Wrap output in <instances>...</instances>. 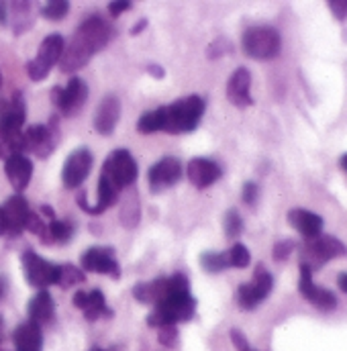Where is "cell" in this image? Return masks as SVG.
<instances>
[{"mask_svg":"<svg viewBox=\"0 0 347 351\" xmlns=\"http://www.w3.org/2000/svg\"><path fill=\"white\" fill-rule=\"evenodd\" d=\"M272 288H274L272 274L263 265H258L256 271H254V280L248 282V284H241L237 288V304L243 311H252V308H256L260 302H263L267 298Z\"/></svg>","mask_w":347,"mask_h":351,"instance_id":"obj_10","label":"cell"},{"mask_svg":"<svg viewBox=\"0 0 347 351\" xmlns=\"http://www.w3.org/2000/svg\"><path fill=\"white\" fill-rule=\"evenodd\" d=\"M196 311V300L190 296L188 290H178L172 296H168L164 302L154 306V313L147 317L149 327H166V325H176V323H186L194 317Z\"/></svg>","mask_w":347,"mask_h":351,"instance_id":"obj_3","label":"cell"},{"mask_svg":"<svg viewBox=\"0 0 347 351\" xmlns=\"http://www.w3.org/2000/svg\"><path fill=\"white\" fill-rule=\"evenodd\" d=\"M337 286H339V290H342V292H346L347 294V271L346 274H339V276H337Z\"/></svg>","mask_w":347,"mask_h":351,"instance_id":"obj_42","label":"cell"},{"mask_svg":"<svg viewBox=\"0 0 347 351\" xmlns=\"http://www.w3.org/2000/svg\"><path fill=\"white\" fill-rule=\"evenodd\" d=\"M0 6H2V4H0Z\"/></svg>","mask_w":347,"mask_h":351,"instance_id":"obj_52","label":"cell"},{"mask_svg":"<svg viewBox=\"0 0 347 351\" xmlns=\"http://www.w3.org/2000/svg\"><path fill=\"white\" fill-rule=\"evenodd\" d=\"M288 223L304 237V239H315L323 233V219L317 213H311L307 208H292L288 213Z\"/></svg>","mask_w":347,"mask_h":351,"instance_id":"obj_21","label":"cell"},{"mask_svg":"<svg viewBox=\"0 0 347 351\" xmlns=\"http://www.w3.org/2000/svg\"><path fill=\"white\" fill-rule=\"evenodd\" d=\"M25 229H29L33 235H37L41 241H45V243H51V239H49V223H43V219L39 217V213H29V219H27V225H25Z\"/></svg>","mask_w":347,"mask_h":351,"instance_id":"obj_31","label":"cell"},{"mask_svg":"<svg viewBox=\"0 0 347 351\" xmlns=\"http://www.w3.org/2000/svg\"><path fill=\"white\" fill-rule=\"evenodd\" d=\"M342 256H347V247L344 245V241L331 235H319L315 239H309L300 247V265H307L313 271L325 265L329 260L342 258Z\"/></svg>","mask_w":347,"mask_h":351,"instance_id":"obj_5","label":"cell"},{"mask_svg":"<svg viewBox=\"0 0 347 351\" xmlns=\"http://www.w3.org/2000/svg\"><path fill=\"white\" fill-rule=\"evenodd\" d=\"M241 231H243V219L239 217V213L235 208H231L225 215V235L229 239H235V237L241 235Z\"/></svg>","mask_w":347,"mask_h":351,"instance_id":"obj_34","label":"cell"},{"mask_svg":"<svg viewBox=\"0 0 347 351\" xmlns=\"http://www.w3.org/2000/svg\"><path fill=\"white\" fill-rule=\"evenodd\" d=\"M131 8V2H110L108 4V12L112 14V16H119L121 12H125V10H129Z\"/></svg>","mask_w":347,"mask_h":351,"instance_id":"obj_41","label":"cell"},{"mask_svg":"<svg viewBox=\"0 0 347 351\" xmlns=\"http://www.w3.org/2000/svg\"><path fill=\"white\" fill-rule=\"evenodd\" d=\"M190 284L186 280V276L182 274H176L170 278H158V280H152V282H141L133 288V296L143 302V304H152V306H158L160 302H164L168 296H172L174 292L178 290H188Z\"/></svg>","mask_w":347,"mask_h":351,"instance_id":"obj_6","label":"cell"},{"mask_svg":"<svg viewBox=\"0 0 347 351\" xmlns=\"http://www.w3.org/2000/svg\"><path fill=\"white\" fill-rule=\"evenodd\" d=\"M145 25H147V21H141V23H137V25H135V27L131 29V33H133V35H139V31H141V29H143Z\"/></svg>","mask_w":347,"mask_h":351,"instance_id":"obj_44","label":"cell"},{"mask_svg":"<svg viewBox=\"0 0 347 351\" xmlns=\"http://www.w3.org/2000/svg\"><path fill=\"white\" fill-rule=\"evenodd\" d=\"M0 351H4V350H0Z\"/></svg>","mask_w":347,"mask_h":351,"instance_id":"obj_51","label":"cell"},{"mask_svg":"<svg viewBox=\"0 0 347 351\" xmlns=\"http://www.w3.org/2000/svg\"><path fill=\"white\" fill-rule=\"evenodd\" d=\"M292 250H294V241H290V239H284V241H278L276 245H274V260H278V262H284L290 254H292Z\"/></svg>","mask_w":347,"mask_h":351,"instance_id":"obj_37","label":"cell"},{"mask_svg":"<svg viewBox=\"0 0 347 351\" xmlns=\"http://www.w3.org/2000/svg\"><path fill=\"white\" fill-rule=\"evenodd\" d=\"M258 194H260V188H258L256 182H248V184L243 186V202H246L248 206H254V204L258 202Z\"/></svg>","mask_w":347,"mask_h":351,"instance_id":"obj_38","label":"cell"},{"mask_svg":"<svg viewBox=\"0 0 347 351\" xmlns=\"http://www.w3.org/2000/svg\"><path fill=\"white\" fill-rule=\"evenodd\" d=\"M149 72H152L154 76H158V78H162V76H164V72H162L158 66H149Z\"/></svg>","mask_w":347,"mask_h":351,"instance_id":"obj_45","label":"cell"},{"mask_svg":"<svg viewBox=\"0 0 347 351\" xmlns=\"http://www.w3.org/2000/svg\"><path fill=\"white\" fill-rule=\"evenodd\" d=\"M23 123H25V102L21 94H14L0 110V125L23 129Z\"/></svg>","mask_w":347,"mask_h":351,"instance_id":"obj_27","label":"cell"},{"mask_svg":"<svg viewBox=\"0 0 347 351\" xmlns=\"http://www.w3.org/2000/svg\"><path fill=\"white\" fill-rule=\"evenodd\" d=\"M74 304L84 313L88 321H98L100 317H110V308L104 302V294L100 290L92 292H76Z\"/></svg>","mask_w":347,"mask_h":351,"instance_id":"obj_22","label":"cell"},{"mask_svg":"<svg viewBox=\"0 0 347 351\" xmlns=\"http://www.w3.org/2000/svg\"><path fill=\"white\" fill-rule=\"evenodd\" d=\"M227 260H229V267H248L252 262V256L248 252L246 245L235 243L229 252H227Z\"/></svg>","mask_w":347,"mask_h":351,"instance_id":"obj_32","label":"cell"},{"mask_svg":"<svg viewBox=\"0 0 347 351\" xmlns=\"http://www.w3.org/2000/svg\"><path fill=\"white\" fill-rule=\"evenodd\" d=\"M60 143V133H58V121L49 125H33L27 131H23V147L25 152L35 154L37 158H47L56 152Z\"/></svg>","mask_w":347,"mask_h":351,"instance_id":"obj_9","label":"cell"},{"mask_svg":"<svg viewBox=\"0 0 347 351\" xmlns=\"http://www.w3.org/2000/svg\"><path fill=\"white\" fill-rule=\"evenodd\" d=\"M329 8L333 10V14H335V19H339V21H346L347 19V2H335V0H331L329 2Z\"/></svg>","mask_w":347,"mask_h":351,"instance_id":"obj_40","label":"cell"},{"mask_svg":"<svg viewBox=\"0 0 347 351\" xmlns=\"http://www.w3.org/2000/svg\"><path fill=\"white\" fill-rule=\"evenodd\" d=\"M92 154L88 152L86 147H80L76 152H72L64 164V170H62V180H64V186L66 188H78L90 174L92 170Z\"/></svg>","mask_w":347,"mask_h":351,"instance_id":"obj_15","label":"cell"},{"mask_svg":"<svg viewBox=\"0 0 347 351\" xmlns=\"http://www.w3.org/2000/svg\"><path fill=\"white\" fill-rule=\"evenodd\" d=\"M72 227L64 221H51L49 223V239L51 243H66L72 237Z\"/></svg>","mask_w":347,"mask_h":351,"instance_id":"obj_35","label":"cell"},{"mask_svg":"<svg viewBox=\"0 0 347 351\" xmlns=\"http://www.w3.org/2000/svg\"><path fill=\"white\" fill-rule=\"evenodd\" d=\"M88 98V86L84 80L80 78H72L68 82V86L64 88H53L51 92V102L58 106V110H62V114L66 117H76Z\"/></svg>","mask_w":347,"mask_h":351,"instance_id":"obj_11","label":"cell"},{"mask_svg":"<svg viewBox=\"0 0 347 351\" xmlns=\"http://www.w3.org/2000/svg\"><path fill=\"white\" fill-rule=\"evenodd\" d=\"M204 114V100L196 94L180 98L168 106H160L156 110L143 112V117L137 123L139 133L152 135L158 131L178 135V133H190L198 127L200 119Z\"/></svg>","mask_w":347,"mask_h":351,"instance_id":"obj_1","label":"cell"},{"mask_svg":"<svg viewBox=\"0 0 347 351\" xmlns=\"http://www.w3.org/2000/svg\"><path fill=\"white\" fill-rule=\"evenodd\" d=\"M186 174H188V180H190V184L192 186H196V188H208V186H213L221 174H223V170L219 168V164L217 162H213V160H206V158H194L190 164H188V170H186Z\"/></svg>","mask_w":347,"mask_h":351,"instance_id":"obj_20","label":"cell"},{"mask_svg":"<svg viewBox=\"0 0 347 351\" xmlns=\"http://www.w3.org/2000/svg\"><path fill=\"white\" fill-rule=\"evenodd\" d=\"M112 29L108 27V23H104L100 16L86 19L74 33L68 47H64V53L60 58L62 72H76L84 68L100 49L108 45Z\"/></svg>","mask_w":347,"mask_h":351,"instance_id":"obj_2","label":"cell"},{"mask_svg":"<svg viewBox=\"0 0 347 351\" xmlns=\"http://www.w3.org/2000/svg\"><path fill=\"white\" fill-rule=\"evenodd\" d=\"M0 235H4V227H2V213H0Z\"/></svg>","mask_w":347,"mask_h":351,"instance_id":"obj_48","label":"cell"},{"mask_svg":"<svg viewBox=\"0 0 347 351\" xmlns=\"http://www.w3.org/2000/svg\"><path fill=\"white\" fill-rule=\"evenodd\" d=\"M0 86H2V76H0Z\"/></svg>","mask_w":347,"mask_h":351,"instance_id":"obj_49","label":"cell"},{"mask_svg":"<svg viewBox=\"0 0 347 351\" xmlns=\"http://www.w3.org/2000/svg\"><path fill=\"white\" fill-rule=\"evenodd\" d=\"M84 282V271L76 265H60V276H58V286L62 288H72L76 284Z\"/></svg>","mask_w":347,"mask_h":351,"instance_id":"obj_30","label":"cell"},{"mask_svg":"<svg viewBox=\"0 0 347 351\" xmlns=\"http://www.w3.org/2000/svg\"><path fill=\"white\" fill-rule=\"evenodd\" d=\"M2 296H4V282L0 280V298H2Z\"/></svg>","mask_w":347,"mask_h":351,"instance_id":"obj_47","label":"cell"},{"mask_svg":"<svg viewBox=\"0 0 347 351\" xmlns=\"http://www.w3.org/2000/svg\"><path fill=\"white\" fill-rule=\"evenodd\" d=\"M23 131L0 125V158L10 160L14 156H23Z\"/></svg>","mask_w":347,"mask_h":351,"instance_id":"obj_26","label":"cell"},{"mask_svg":"<svg viewBox=\"0 0 347 351\" xmlns=\"http://www.w3.org/2000/svg\"><path fill=\"white\" fill-rule=\"evenodd\" d=\"M121 117V100L115 94L104 96V100L98 104L96 114H94V129L100 135H110L119 123Z\"/></svg>","mask_w":347,"mask_h":351,"instance_id":"obj_19","label":"cell"},{"mask_svg":"<svg viewBox=\"0 0 347 351\" xmlns=\"http://www.w3.org/2000/svg\"><path fill=\"white\" fill-rule=\"evenodd\" d=\"M241 45L246 56L254 60H274L282 49V37L274 27L258 25V27H250L243 33Z\"/></svg>","mask_w":347,"mask_h":351,"instance_id":"obj_4","label":"cell"},{"mask_svg":"<svg viewBox=\"0 0 347 351\" xmlns=\"http://www.w3.org/2000/svg\"><path fill=\"white\" fill-rule=\"evenodd\" d=\"M252 351H254V350H252Z\"/></svg>","mask_w":347,"mask_h":351,"instance_id":"obj_53","label":"cell"},{"mask_svg":"<svg viewBox=\"0 0 347 351\" xmlns=\"http://www.w3.org/2000/svg\"><path fill=\"white\" fill-rule=\"evenodd\" d=\"M23 267H25V276L27 282L35 288L45 290L51 284H58V276H60V265H53L47 260H43L41 256H37L35 252H25L23 254Z\"/></svg>","mask_w":347,"mask_h":351,"instance_id":"obj_12","label":"cell"},{"mask_svg":"<svg viewBox=\"0 0 347 351\" xmlns=\"http://www.w3.org/2000/svg\"><path fill=\"white\" fill-rule=\"evenodd\" d=\"M80 263L86 271H94V274H108L112 278L121 276V267L117 260L112 258L110 250H102V247H90L82 254Z\"/></svg>","mask_w":347,"mask_h":351,"instance_id":"obj_17","label":"cell"},{"mask_svg":"<svg viewBox=\"0 0 347 351\" xmlns=\"http://www.w3.org/2000/svg\"><path fill=\"white\" fill-rule=\"evenodd\" d=\"M160 343L166 346V348H174L178 343V329H176V325L160 327Z\"/></svg>","mask_w":347,"mask_h":351,"instance_id":"obj_36","label":"cell"},{"mask_svg":"<svg viewBox=\"0 0 347 351\" xmlns=\"http://www.w3.org/2000/svg\"><path fill=\"white\" fill-rule=\"evenodd\" d=\"M252 74L248 68H237L233 72V76L227 82V98L229 102H233L239 108L252 106L254 98H252Z\"/></svg>","mask_w":347,"mask_h":351,"instance_id":"obj_18","label":"cell"},{"mask_svg":"<svg viewBox=\"0 0 347 351\" xmlns=\"http://www.w3.org/2000/svg\"><path fill=\"white\" fill-rule=\"evenodd\" d=\"M53 311H56V302L47 290H41L39 294H35L29 302V317H31V323L35 325L49 323L53 319Z\"/></svg>","mask_w":347,"mask_h":351,"instance_id":"obj_25","label":"cell"},{"mask_svg":"<svg viewBox=\"0 0 347 351\" xmlns=\"http://www.w3.org/2000/svg\"><path fill=\"white\" fill-rule=\"evenodd\" d=\"M64 47H66V41H64L62 35H49V37H45L43 43H41V47H39L37 58L27 64L29 78L35 80V82L47 78V74L51 72V68L60 62V58L64 53Z\"/></svg>","mask_w":347,"mask_h":351,"instance_id":"obj_8","label":"cell"},{"mask_svg":"<svg viewBox=\"0 0 347 351\" xmlns=\"http://www.w3.org/2000/svg\"><path fill=\"white\" fill-rule=\"evenodd\" d=\"M0 213H2L4 235H21L25 231L31 208H29L27 200L21 194H16V196H10L4 202V206H0Z\"/></svg>","mask_w":347,"mask_h":351,"instance_id":"obj_14","label":"cell"},{"mask_svg":"<svg viewBox=\"0 0 347 351\" xmlns=\"http://www.w3.org/2000/svg\"><path fill=\"white\" fill-rule=\"evenodd\" d=\"M139 213H141V208H139V198H137V194H129V196L125 198L123 206H121V223H123L127 229L137 227L139 217H141Z\"/></svg>","mask_w":347,"mask_h":351,"instance_id":"obj_28","label":"cell"},{"mask_svg":"<svg viewBox=\"0 0 347 351\" xmlns=\"http://www.w3.org/2000/svg\"><path fill=\"white\" fill-rule=\"evenodd\" d=\"M231 341L235 343L237 351H252L250 343H248V339H246V335H243L241 331H237V329H233V331H231Z\"/></svg>","mask_w":347,"mask_h":351,"instance_id":"obj_39","label":"cell"},{"mask_svg":"<svg viewBox=\"0 0 347 351\" xmlns=\"http://www.w3.org/2000/svg\"><path fill=\"white\" fill-rule=\"evenodd\" d=\"M200 265L204 271L208 274H217L229 267V260H227V252H206L200 256Z\"/></svg>","mask_w":347,"mask_h":351,"instance_id":"obj_29","label":"cell"},{"mask_svg":"<svg viewBox=\"0 0 347 351\" xmlns=\"http://www.w3.org/2000/svg\"><path fill=\"white\" fill-rule=\"evenodd\" d=\"M92 351H104V350H92Z\"/></svg>","mask_w":347,"mask_h":351,"instance_id":"obj_50","label":"cell"},{"mask_svg":"<svg viewBox=\"0 0 347 351\" xmlns=\"http://www.w3.org/2000/svg\"><path fill=\"white\" fill-rule=\"evenodd\" d=\"M339 164H342V168H344V172L347 174V154H344L342 156V160H339Z\"/></svg>","mask_w":347,"mask_h":351,"instance_id":"obj_46","label":"cell"},{"mask_svg":"<svg viewBox=\"0 0 347 351\" xmlns=\"http://www.w3.org/2000/svg\"><path fill=\"white\" fill-rule=\"evenodd\" d=\"M12 341L16 351H41L43 350V335L39 325L35 323H23L14 329Z\"/></svg>","mask_w":347,"mask_h":351,"instance_id":"obj_24","label":"cell"},{"mask_svg":"<svg viewBox=\"0 0 347 351\" xmlns=\"http://www.w3.org/2000/svg\"><path fill=\"white\" fill-rule=\"evenodd\" d=\"M39 210H41V213H43V215L49 219V221H56V210H53L51 206H41Z\"/></svg>","mask_w":347,"mask_h":351,"instance_id":"obj_43","label":"cell"},{"mask_svg":"<svg viewBox=\"0 0 347 351\" xmlns=\"http://www.w3.org/2000/svg\"><path fill=\"white\" fill-rule=\"evenodd\" d=\"M182 178V164L176 158H164L160 160L147 174L149 180V188L154 192L172 188L174 184H178V180Z\"/></svg>","mask_w":347,"mask_h":351,"instance_id":"obj_16","label":"cell"},{"mask_svg":"<svg viewBox=\"0 0 347 351\" xmlns=\"http://www.w3.org/2000/svg\"><path fill=\"white\" fill-rule=\"evenodd\" d=\"M4 172H6V178H8L10 186H12L16 192H23V190L29 186V182H31L33 164H31V160L25 158V156H14V158L6 160Z\"/></svg>","mask_w":347,"mask_h":351,"instance_id":"obj_23","label":"cell"},{"mask_svg":"<svg viewBox=\"0 0 347 351\" xmlns=\"http://www.w3.org/2000/svg\"><path fill=\"white\" fill-rule=\"evenodd\" d=\"M137 172L139 170H137L133 156L127 149H117L106 158L100 178L121 192L123 188L131 186L137 180Z\"/></svg>","mask_w":347,"mask_h":351,"instance_id":"obj_7","label":"cell"},{"mask_svg":"<svg viewBox=\"0 0 347 351\" xmlns=\"http://www.w3.org/2000/svg\"><path fill=\"white\" fill-rule=\"evenodd\" d=\"M68 10H70V2H66V0H51L49 4H45L41 8V14L45 19H49V21H62L68 14Z\"/></svg>","mask_w":347,"mask_h":351,"instance_id":"obj_33","label":"cell"},{"mask_svg":"<svg viewBox=\"0 0 347 351\" xmlns=\"http://www.w3.org/2000/svg\"><path fill=\"white\" fill-rule=\"evenodd\" d=\"M313 271L307 267V265H300V280H298V290H300V296L304 300H309L313 306H317L319 311H333L337 306V296L327 290V288H321L313 282Z\"/></svg>","mask_w":347,"mask_h":351,"instance_id":"obj_13","label":"cell"}]
</instances>
